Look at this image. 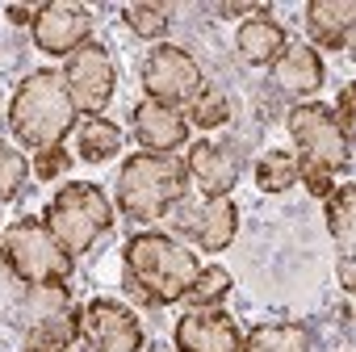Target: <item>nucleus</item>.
Listing matches in <instances>:
<instances>
[{
  "label": "nucleus",
  "mask_w": 356,
  "mask_h": 352,
  "mask_svg": "<svg viewBox=\"0 0 356 352\" xmlns=\"http://www.w3.org/2000/svg\"><path fill=\"white\" fill-rule=\"evenodd\" d=\"M260 5H214V13H222V17H252Z\"/></svg>",
  "instance_id": "2f4dec72"
},
{
  "label": "nucleus",
  "mask_w": 356,
  "mask_h": 352,
  "mask_svg": "<svg viewBox=\"0 0 356 352\" xmlns=\"http://www.w3.org/2000/svg\"><path fill=\"white\" fill-rule=\"evenodd\" d=\"M189 181H197L202 198H227L239 181V155H231L218 143H197L185 159Z\"/></svg>",
  "instance_id": "2eb2a0df"
},
{
  "label": "nucleus",
  "mask_w": 356,
  "mask_h": 352,
  "mask_svg": "<svg viewBox=\"0 0 356 352\" xmlns=\"http://www.w3.org/2000/svg\"><path fill=\"white\" fill-rule=\"evenodd\" d=\"M122 17H126V26L138 38H163L168 26H172V9L168 5H126Z\"/></svg>",
  "instance_id": "a878e982"
},
{
  "label": "nucleus",
  "mask_w": 356,
  "mask_h": 352,
  "mask_svg": "<svg viewBox=\"0 0 356 352\" xmlns=\"http://www.w3.org/2000/svg\"><path fill=\"white\" fill-rule=\"evenodd\" d=\"M63 84H67V93H72V105L80 109V113H88V118H101L105 113V105L113 101V88H118V72H113V63H109V51L101 47V42H84V47H76L67 59H63Z\"/></svg>",
  "instance_id": "1a4fd4ad"
},
{
  "label": "nucleus",
  "mask_w": 356,
  "mask_h": 352,
  "mask_svg": "<svg viewBox=\"0 0 356 352\" xmlns=\"http://www.w3.org/2000/svg\"><path fill=\"white\" fill-rule=\"evenodd\" d=\"M143 88H147V101H159V105H193L206 88V76L197 67V59L185 51V47H155L143 63Z\"/></svg>",
  "instance_id": "0eeeda50"
},
{
  "label": "nucleus",
  "mask_w": 356,
  "mask_h": 352,
  "mask_svg": "<svg viewBox=\"0 0 356 352\" xmlns=\"http://www.w3.org/2000/svg\"><path fill=\"white\" fill-rule=\"evenodd\" d=\"M80 122V109L72 105V93L59 72H34L17 84L9 101V130L30 151L63 147L72 126Z\"/></svg>",
  "instance_id": "f03ea898"
},
{
  "label": "nucleus",
  "mask_w": 356,
  "mask_h": 352,
  "mask_svg": "<svg viewBox=\"0 0 356 352\" xmlns=\"http://www.w3.org/2000/svg\"><path fill=\"white\" fill-rule=\"evenodd\" d=\"M22 281H17V273H13V264H9V256H5V248H0V298H22Z\"/></svg>",
  "instance_id": "c756f323"
},
{
  "label": "nucleus",
  "mask_w": 356,
  "mask_h": 352,
  "mask_svg": "<svg viewBox=\"0 0 356 352\" xmlns=\"http://www.w3.org/2000/svg\"><path fill=\"white\" fill-rule=\"evenodd\" d=\"M356 5L352 0H310L306 5V30L314 38V51H343L352 42Z\"/></svg>",
  "instance_id": "f3484780"
},
{
  "label": "nucleus",
  "mask_w": 356,
  "mask_h": 352,
  "mask_svg": "<svg viewBox=\"0 0 356 352\" xmlns=\"http://www.w3.org/2000/svg\"><path fill=\"white\" fill-rule=\"evenodd\" d=\"M172 223L181 235H189L202 252H227L239 235V206L235 198H181L172 206Z\"/></svg>",
  "instance_id": "6e6552de"
},
{
  "label": "nucleus",
  "mask_w": 356,
  "mask_h": 352,
  "mask_svg": "<svg viewBox=\"0 0 356 352\" xmlns=\"http://www.w3.org/2000/svg\"><path fill=\"white\" fill-rule=\"evenodd\" d=\"M5 17H9V22H17V26H30V22H34V9H26V5H9V9H5Z\"/></svg>",
  "instance_id": "473e14b6"
},
{
  "label": "nucleus",
  "mask_w": 356,
  "mask_h": 352,
  "mask_svg": "<svg viewBox=\"0 0 356 352\" xmlns=\"http://www.w3.org/2000/svg\"><path fill=\"white\" fill-rule=\"evenodd\" d=\"M256 185H260L264 193H285V189H293V185H298V155H289V151H268V155H260V163H256Z\"/></svg>",
  "instance_id": "5701e85b"
},
{
  "label": "nucleus",
  "mask_w": 356,
  "mask_h": 352,
  "mask_svg": "<svg viewBox=\"0 0 356 352\" xmlns=\"http://www.w3.org/2000/svg\"><path fill=\"white\" fill-rule=\"evenodd\" d=\"M289 138H293V147L302 151L306 163H318L331 176L335 172H352V138L335 122L331 105H318V101L293 105L289 109Z\"/></svg>",
  "instance_id": "423d86ee"
},
{
  "label": "nucleus",
  "mask_w": 356,
  "mask_h": 352,
  "mask_svg": "<svg viewBox=\"0 0 356 352\" xmlns=\"http://www.w3.org/2000/svg\"><path fill=\"white\" fill-rule=\"evenodd\" d=\"M327 227L339 243V281H343V289H352L356 285V260H352L356 256V189L352 185H343L327 198Z\"/></svg>",
  "instance_id": "a211bd4d"
},
{
  "label": "nucleus",
  "mask_w": 356,
  "mask_h": 352,
  "mask_svg": "<svg viewBox=\"0 0 356 352\" xmlns=\"http://www.w3.org/2000/svg\"><path fill=\"white\" fill-rule=\"evenodd\" d=\"M42 223H47L51 235L63 243V252L76 260V256H84V252L113 227V202L105 198L101 185H92V181H72V185H63V189L51 198Z\"/></svg>",
  "instance_id": "20e7f679"
},
{
  "label": "nucleus",
  "mask_w": 356,
  "mask_h": 352,
  "mask_svg": "<svg viewBox=\"0 0 356 352\" xmlns=\"http://www.w3.org/2000/svg\"><path fill=\"white\" fill-rule=\"evenodd\" d=\"M0 248H5L22 285H47V281H67L72 277V256L51 235V227L38 223V218H22V223L5 227Z\"/></svg>",
  "instance_id": "39448f33"
},
{
  "label": "nucleus",
  "mask_w": 356,
  "mask_h": 352,
  "mask_svg": "<svg viewBox=\"0 0 356 352\" xmlns=\"http://www.w3.org/2000/svg\"><path fill=\"white\" fill-rule=\"evenodd\" d=\"M227 294H231V273H227L222 264H202V273H197V281L189 285L185 302H189L193 310H214Z\"/></svg>",
  "instance_id": "b1692460"
},
{
  "label": "nucleus",
  "mask_w": 356,
  "mask_h": 352,
  "mask_svg": "<svg viewBox=\"0 0 356 352\" xmlns=\"http://www.w3.org/2000/svg\"><path fill=\"white\" fill-rule=\"evenodd\" d=\"M298 181L306 185V193H314V198H331L335 193V176L327 172V168H318V163H306V159H298Z\"/></svg>",
  "instance_id": "cd10ccee"
},
{
  "label": "nucleus",
  "mask_w": 356,
  "mask_h": 352,
  "mask_svg": "<svg viewBox=\"0 0 356 352\" xmlns=\"http://www.w3.org/2000/svg\"><path fill=\"white\" fill-rule=\"evenodd\" d=\"M30 159L17 151V147H9V143H0V202H13L22 189H26V181H30Z\"/></svg>",
  "instance_id": "393cba45"
},
{
  "label": "nucleus",
  "mask_w": 356,
  "mask_h": 352,
  "mask_svg": "<svg viewBox=\"0 0 356 352\" xmlns=\"http://www.w3.org/2000/svg\"><path fill=\"white\" fill-rule=\"evenodd\" d=\"M30 34H34V47L42 55H72L76 47L88 42L92 34V13L84 5H72V0H51V5H38L34 9V22H30Z\"/></svg>",
  "instance_id": "9b49d317"
},
{
  "label": "nucleus",
  "mask_w": 356,
  "mask_h": 352,
  "mask_svg": "<svg viewBox=\"0 0 356 352\" xmlns=\"http://www.w3.org/2000/svg\"><path fill=\"white\" fill-rule=\"evenodd\" d=\"M189 193V172L185 159L176 155H155V151H134L126 155L122 172H118V210L130 223H155L163 214H172V206Z\"/></svg>",
  "instance_id": "7ed1b4c3"
},
{
  "label": "nucleus",
  "mask_w": 356,
  "mask_h": 352,
  "mask_svg": "<svg viewBox=\"0 0 356 352\" xmlns=\"http://www.w3.org/2000/svg\"><path fill=\"white\" fill-rule=\"evenodd\" d=\"M235 51H239L248 63H256V67H273V63L289 51V34H285V26H281L268 9H256L252 17L239 22V30H235Z\"/></svg>",
  "instance_id": "4468645a"
},
{
  "label": "nucleus",
  "mask_w": 356,
  "mask_h": 352,
  "mask_svg": "<svg viewBox=\"0 0 356 352\" xmlns=\"http://www.w3.org/2000/svg\"><path fill=\"white\" fill-rule=\"evenodd\" d=\"M80 339V306L67 314H55L47 323H34L26 331L22 352H72V344Z\"/></svg>",
  "instance_id": "4be33fe9"
},
{
  "label": "nucleus",
  "mask_w": 356,
  "mask_h": 352,
  "mask_svg": "<svg viewBox=\"0 0 356 352\" xmlns=\"http://www.w3.org/2000/svg\"><path fill=\"white\" fill-rule=\"evenodd\" d=\"M122 151V130L109 118H84L76 126V159L84 163H105Z\"/></svg>",
  "instance_id": "412c9836"
},
{
  "label": "nucleus",
  "mask_w": 356,
  "mask_h": 352,
  "mask_svg": "<svg viewBox=\"0 0 356 352\" xmlns=\"http://www.w3.org/2000/svg\"><path fill=\"white\" fill-rule=\"evenodd\" d=\"M130 122H134V138L143 143V151H155V155H172L189 138V118L159 101H138Z\"/></svg>",
  "instance_id": "ddd939ff"
},
{
  "label": "nucleus",
  "mask_w": 356,
  "mask_h": 352,
  "mask_svg": "<svg viewBox=\"0 0 356 352\" xmlns=\"http://www.w3.org/2000/svg\"><path fill=\"white\" fill-rule=\"evenodd\" d=\"M72 310V289L67 281H47V285H26L22 298H17V319L22 323H47L55 314H67Z\"/></svg>",
  "instance_id": "6ab92c4d"
},
{
  "label": "nucleus",
  "mask_w": 356,
  "mask_h": 352,
  "mask_svg": "<svg viewBox=\"0 0 356 352\" xmlns=\"http://www.w3.org/2000/svg\"><path fill=\"white\" fill-rule=\"evenodd\" d=\"M80 339L92 352H143L138 314L113 298H92L80 306Z\"/></svg>",
  "instance_id": "9d476101"
},
{
  "label": "nucleus",
  "mask_w": 356,
  "mask_h": 352,
  "mask_svg": "<svg viewBox=\"0 0 356 352\" xmlns=\"http://www.w3.org/2000/svg\"><path fill=\"white\" fill-rule=\"evenodd\" d=\"M122 260H126L130 285H138V294L151 306L185 302L189 285L202 273V260L189 248H181L172 235H163V231H138V235H130L126 248H122Z\"/></svg>",
  "instance_id": "f257e3e1"
},
{
  "label": "nucleus",
  "mask_w": 356,
  "mask_h": 352,
  "mask_svg": "<svg viewBox=\"0 0 356 352\" xmlns=\"http://www.w3.org/2000/svg\"><path fill=\"white\" fill-rule=\"evenodd\" d=\"M189 126H202V130H218L231 122V101L218 93V88H202V97L189 105Z\"/></svg>",
  "instance_id": "bb28decb"
},
{
  "label": "nucleus",
  "mask_w": 356,
  "mask_h": 352,
  "mask_svg": "<svg viewBox=\"0 0 356 352\" xmlns=\"http://www.w3.org/2000/svg\"><path fill=\"white\" fill-rule=\"evenodd\" d=\"M335 122L343 126V134L352 138V130H356V93L352 88H343L339 93V109H335Z\"/></svg>",
  "instance_id": "7c9ffc66"
},
{
  "label": "nucleus",
  "mask_w": 356,
  "mask_h": 352,
  "mask_svg": "<svg viewBox=\"0 0 356 352\" xmlns=\"http://www.w3.org/2000/svg\"><path fill=\"white\" fill-rule=\"evenodd\" d=\"M67 168H72V151H67V147H51V151H38V163H34L38 181H55V176H63Z\"/></svg>",
  "instance_id": "c85d7f7f"
},
{
  "label": "nucleus",
  "mask_w": 356,
  "mask_h": 352,
  "mask_svg": "<svg viewBox=\"0 0 356 352\" xmlns=\"http://www.w3.org/2000/svg\"><path fill=\"white\" fill-rule=\"evenodd\" d=\"M176 352H239L243 335L227 310H189L176 323Z\"/></svg>",
  "instance_id": "f8f14e48"
},
{
  "label": "nucleus",
  "mask_w": 356,
  "mask_h": 352,
  "mask_svg": "<svg viewBox=\"0 0 356 352\" xmlns=\"http://www.w3.org/2000/svg\"><path fill=\"white\" fill-rule=\"evenodd\" d=\"M314 339L302 323H260L243 335L239 352H310Z\"/></svg>",
  "instance_id": "aec40b11"
},
{
  "label": "nucleus",
  "mask_w": 356,
  "mask_h": 352,
  "mask_svg": "<svg viewBox=\"0 0 356 352\" xmlns=\"http://www.w3.org/2000/svg\"><path fill=\"white\" fill-rule=\"evenodd\" d=\"M273 80H277V88L289 97V101H310L318 88H323V59H318V51L314 47H289L277 63H273Z\"/></svg>",
  "instance_id": "dca6fc26"
}]
</instances>
